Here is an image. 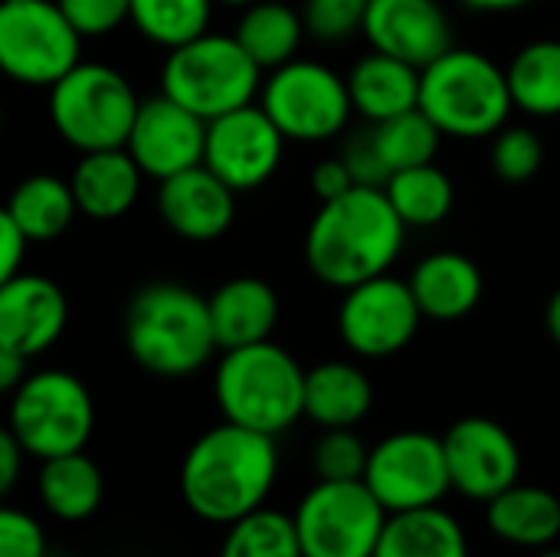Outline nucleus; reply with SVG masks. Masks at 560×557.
Wrapping results in <instances>:
<instances>
[{
  "label": "nucleus",
  "instance_id": "obj_1",
  "mask_svg": "<svg viewBox=\"0 0 560 557\" xmlns=\"http://www.w3.org/2000/svg\"><path fill=\"white\" fill-rule=\"evenodd\" d=\"M279 476L276 437L223 420L200 433L180 460V499L207 525L230 529L259 512Z\"/></svg>",
  "mask_w": 560,
  "mask_h": 557
},
{
  "label": "nucleus",
  "instance_id": "obj_2",
  "mask_svg": "<svg viewBox=\"0 0 560 557\" xmlns=\"http://www.w3.org/2000/svg\"><path fill=\"white\" fill-rule=\"evenodd\" d=\"M407 240V223L384 187H351L325 200L305 233V266L331 289H351L384 276Z\"/></svg>",
  "mask_w": 560,
  "mask_h": 557
},
{
  "label": "nucleus",
  "instance_id": "obj_3",
  "mask_svg": "<svg viewBox=\"0 0 560 557\" xmlns=\"http://www.w3.org/2000/svg\"><path fill=\"white\" fill-rule=\"evenodd\" d=\"M125 348L154 378H190L220 351L210 299L180 282H151L125 312Z\"/></svg>",
  "mask_w": 560,
  "mask_h": 557
},
{
  "label": "nucleus",
  "instance_id": "obj_4",
  "mask_svg": "<svg viewBox=\"0 0 560 557\" xmlns=\"http://www.w3.org/2000/svg\"><path fill=\"white\" fill-rule=\"evenodd\" d=\"M223 420L279 437L305 417V371L276 341L223 351L213 371Z\"/></svg>",
  "mask_w": 560,
  "mask_h": 557
},
{
  "label": "nucleus",
  "instance_id": "obj_5",
  "mask_svg": "<svg viewBox=\"0 0 560 557\" xmlns=\"http://www.w3.org/2000/svg\"><path fill=\"white\" fill-rule=\"evenodd\" d=\"M420 108L446 138L499 135L515 108L505 69L479 49L453 46L420 72Z\"/></svg>",
  "mask_w": 560,
  "mask_h": 557
},
{
  "label": "nucleus",
  "instance_id": "obj_6",
  "mask_svg": "<svg viewBox=\"0 0 560 557\" xmlns=\"http://www.w3.org/2000/svg\"><path fill=\"white\" fill-rule=\"evenodd\" d=\"M262 69L233 33H203L177 49H167L161 66V92L213 121L236 112L262 92Z\"/></svg>",
  "mask_w": 560,
  "mask_h": 557
},
{
  "label": "nucleus",
  "instance_id": "obj_7",
  "mask_svg": "<svg viewBox=\"0 0 560 557\" xmlns=\"http://www.w3.org/2000/svg\"><path fill=\"white\" fill-rule=\"evenodd\" d=\"M138 108L131 82L105 62H79L49 89V121L79 154L125 148Z\"/></svg>",
  "mask_w": 560,
  "mask_h": 557
},
{
  "label": "nucleus",
  "instance_id": "obj_8",
  "mask_svg": "<svg viewBox=\"0 0 560 557\" xmlns=\"http://www.w3.org/2000/svg\"><path fill=\"white\" fill-rule=\"evenodd\" d=\"M95 427V404L89 387L59 368L26 374L10 394L7 430L33 460H56L85 450Z\"/></svg>",
  "mask_w": 560,
  "mask_h": 557
},
{
  "label": "nucleus",
  "instance_id": "obj_9",
  "mask_svg": "<svg viewBox=\"0 0 560 557\" xmlns=\"http://www.w3.org/2000/svg\"><path fill=\"white\" fill-rule=\"evenodd\" d=\"M82 33L69 23L59 0L0 3V66L10 79L52 89L82 59Z\"/></svg>",
  "mask_w": 560,
  "mask_h": 557
},
{
  "label": "nucleus",
  "instance_id": "obj_10",
  "mask_svg": "<svg viewBox=\"0 0 560 557\" xmlns=\"http://www.w3.org/2000/svg\"><path fill=\"white\" fill-rule=\"evenodd\" d=\"M387 519L364 479L315 483L292 512L302 557H374Z\"/></svg>",
  "mask_w": 560,
  "mask_h": 557
},
{
  "label": "nucleus",
  "instance_id": "obj_11",
  "mask_svg": "<svg viewBox=\"0 0 560 557\" xmlns=\"http://www.w3.org/2000/svg\"><path fill=\"white\" fill-rule=\"evenodd\" d=\"M259 105L279 125L285 141H302V144L328 141L341 135V128L354 112L348 79L312 59H292L272 69L269 79L262 82Z\"/></svg>",
  "mask_w": 560,
  "mask_h": 557
},
{
  "label": "nucleus",
  "instance_id": "obj_12",
  "mask_svg": "<svg viewBox=\"0 0 560 557\" xmlns=\"http://www.w3.org/2000/svg\"><path fill=\"white\" fill-rule=\"evenodd\" d=\"M364 483L390 515L443 506L453 492L443 437L427 430H400L384 437L371 446Z\"/></svg>",
  "mask_w": 560,
  "mask_h": 557
},
{
  "label": "nucleus",
  "instance_id": "obj_13",
  "mask_svg": "<svg viewBox=\"0 0 560 557\" xmlns=\"http://www.w3.org/2000/svg\"><path fill=\"white\" fill-rule=\"evenodd\" d=\"M423 312L410 282L394 276H374L345 289L338 305V335L358 358H394L420 332Z\"/></svg>",
  "mask_w": 560,
  "mask_h": 557
},
{
  "label": "nucleus",
  "instance_id": "obj_14",
  "mask_svg": "<svg viewBox=\"0 0 560 557\" xmlns=\"http://www.w3.org/2000/svg\"><path fill=\"white\" fill-rule=\"evenodd\" d=\"M285 135L279 131V125L266 115L262 105L249 102L207 121L203 164L236 194H246L262 187L276 174Z\"/></svg>",
  "mask_w": 560,
  "mask_h": 557
},
{
  "label": "nucleus",
  "instance_id": "obj_15",
  "mask_svg": "<svg viewBox=\"0 0 560 557\" xmlns=\"http://www.w3.org/2000/svg\"><path fill=\"white\" fill-rule=\"evenodd\" d=\"M453 492L469 502H492L522 483V450L492 417H463L443 433Z\"/></svg>",
  "mask_w": 560,
  "mask_h": 557
},
{
  "label": "nucleus",
  "instance_id": "obj_16",
  "mask_svg": "<svg viewBox=\"0 0 560 557\" xmlns=\"http://www.w3.org/2000/svg\"><path fill=\"white\" fill-rule=\"evenodd\" d=\"M125 148L138 161L144 177L167 181L187 167L203 164L207 121L161 92L141 102Z\"/></svg>",
  "mask_w": 560,
  "mask_h": 557
},
{
  "label": "nucleus",
  "instance_id": "obj_17",
  "mask_svg": "<svg viewBox=\"0 0 560 557\" xmlns=\"http://www.w3.org/2000/svg\"><path fill=\"white\" fill-rule=\"evenodd\" d=\"M371 49L427 69L453 49V23L440 0H371L364 30Z\"/></svg>",
  "mask_w": 560,
  "mask_h": 557
},
{
  "label": "nucleus",
  "instance_id": "obj_18",
  "mask_svg": "<svg viewBox=\"0 0 560 557\" xmlns=\"http://www.w3.org/2000/svg\"><path fill=\"white\" fill-rule=\"evenodd\" d=\"M66 322L69 302L52 279L16 272L0 282V348L36 358L59 341Z\"/></svg>",
  "mask_w": 560,
  "mask_h": 557
},
{
  "label": "nucleus",
  "instance_id": "obj_19",
  "mask_svg": "<svg viewBox=\"0 0 560 557\" xmlns=\"http://www.w3.org/2000/svg\"><path fill=\"white\" fill-rule=\"evenodd\" d=\"M158 213L180 240L213 243L233 227L236 190L223 184L207 164H197L167 181H158Z\"/></svg>",
  "mask_w": 560,
  "mask_h": 557
},
{
  "label": "nucleus",
  "instance_id": "obj_20",
  "mask_svg": "<svg viewBox=\"0 0 560 557\" xmlns=\"http://www.w3.org/2000/svg\"><path fill=\"white\" fill-rule=\"evenodd\" d=\"M144 171L128 154V148L85 151L69 177L79 213L89 220H118L125 217L141 194Z\"/></svg>",
  "mask_w": 560,
  "mask_h": 557
},
{
  "label": "nucleus",
  "instance_id": "obj_21",
  "mask_svg": "<svg viewBox=\"0 0 560 557\" xmlns=\"http://www.w3.org/2000/svg\"><path fill=\"white\" fill-rule=\"evenodd\" d=\"M486 529L509 548L548 552L560 538V499L545 486L515 483L486 502Z\"/></svg>",
  "mask_w": 560,
  "mask_h": 557
},
{
  "label": "nucleus",
  "instance_id": "obj_22",
  "mask_svg": "<svg viewBox=\"0 0 560 557\" xmlns=\"http://www.w3.org/2000/svg\"><path fill=\"white\" fill-rule=\"evenodd\" d=\"M423 318L430 322H459L466 318L486 292L479 266L453 250L430 253L417 263L413 276L407 279Z\"/></svg>",
  "mask_w": 560,
  "mask_h": 557
},
{
  "label": "nucleus",
  "instance_id": "obj_23",
  "mask_svg": "<svg viewBox=\"0 0 560 557\" xmlns=\"http://www.w3.org/2000/svg\"><path fill=\"white\" fill-rule=\"evenodd\" d=\"M210 318L220 351L259 345L272 338L279 322V295L256 276H236L210 295Z\"/></svg>",
  "mask_w": 560,
  "mask_h": 557
},
{
  "label": "nucleus",
  "instance_id": "obj_24",
  "mask_svg": "<svg viewBox=\"0 0 560 557\" xmlns=\"http://www.w3.org/2000/svg\"><path fill=\"white\" fill-rule=\"evenodd\" d=\"M420 72L423 69L374 49L371 56L358 59L354 69L348 72V92L354 112L371 125H377L420 108Z\"/></svg>",
  "mask_w": 560,
  "mask_h": 557
},
{
  "label": "nucleus",
  "instance_id": "obj_25",
  "mask_svg": "<svg viewBox=\"0 0 560 557\" xmlns=\"http://www.w3.org/2000/svg\"><path fill=\"white\" fill-rule=\"evenodd\" d=\"M36 499L56 522H89L105 502V476L85 450L43 460L36 473Z\"/></svg>",
  "mask_w": 560,
  "mask_h": 557
},
{
  "label": "nucleus",
  "instance_id": "obj_26",
  "mask_svg": "<svg viewBox=\"0 0 560 557\" xmlns=\"http://www.w3.org/2000/svg\"><path fill=\"white\" fill-rule=\"evenodd\" d=\"M374 407L371 378L348 361H322L305 371V417L322 430L358 427Z\"/></svg>",
  "mask_w": 560,
  "mask_h": 557
},
{
  "label": "nucleus",
  "instance_id": "obj_27",
  "mask_svg": "<svg viewBox=\"0 0 560 557\" xmlns=\"http://www.w3.org/2000/svg\"><path fill=\"white\" fill-rule=\"evenodd\" d=\"M374 557H472L466 529L443 506L387 519Z\"/></svg>",
  "mask_w": 560,
  "mask_h": 557
},
{
  "label": "nucleus",
  "instance_id": "obj_28",
  "mask_svg": "<svg viewBox=\"0 0 560 557\" xmlns=\"http://www.w3.org/2000/svg\"><path fill=\"white\" fill-rule=\"evenodd\" d=\"M305 20L282 0H256L243 7V16L233 30L240 46L253 56L259 69H279L295 59L302 36H305Z\"/></svg>",
  "mask_w": 560,
  "mask_h": 557
},
{
  "label": "nucleus",
  "instance_id": "obj_29",
  "mask_svg": "<svg viewBox=\"0 0 560 557\" xmlns=\"http://www.w3.org/2000/svg\"><path fill=\"white\" fill-rule=\"evenodd\" d=\"M3 213L16 220V227L30 236V243L33 240L39 243V240H56L59 233H66L72 217L79 213V204H75L69 181L52 177V174H33L13 187Z\"/></svg>",
  "mask_w": 560,
  "mask_h": 557
},
{
  "label": "nucleus",
  "instance_id": "obj_30",
  "mask_svg": "<svg viewBox=\"0 0 560 557\" xmlns=\"http://www.w3.org/2000/svg\"><path fill=\"white\" fill-rule=\"evenodd\" d=\"M515 108L535 118L560 115V39H535L505 66Z\"/></svg>",
  "mask_w": 560,
  "mask_h": 557
},
{
  "label": "nucleus",
  "instance_id": "obj_31",
  "mask_svg": "<svg viewBox=\"0 0 560 557\" xmlns=\"http://www.w3.org/2000/svg\"><path fill=\"white\" fill-rule=\"evenodd\" d=\"M384 194L394 204V210L400 213V220L407 227H420V230L443 223L453 213V200H456V187H453L450 174L440 171L433 161L397 171L384 184Z\"/></svg>",
  "mask_w": 560,
  "mask_h": 557
},
{
  "label": "nucleus",
  "instance_id": "obj_32",
  "mask_svg": "<svg viewBox=\"0 0 560 557\" xmlns=\"http://www.w3.org/2000/svg\"><path fill=\"white\" fill-rule=\"evenodd\" d=\"M368 135H371V144L390 177L397 171L430 164L440 151V138H443V131L430 121V115L423 108L377 121Z\"/></svg>",
  "mask_w": 560,
  "mask_h": 557
},
{
  "label": "nucleus",
  "instance_id": "obj_33",
  "mask_svg": "<svg viewBox=\"0 0 560 557\" xmlns=\"http://www.w3.org/2000/svg\"><path fill=\"white\" fill-rule=\"evenodd\" d=\"M213 0H131L135 30L164 49H177L210 30Z\"/></svg>",
  "mask_w": 560,
  "mask_h": 557
},
{
  "label": "nucleus",
  "instance_id": "obj_34",
  "mask_svg": "<svg viewBox=\"0 0 560 557\" xmlns=\"http://www.w3.org/2000/svg\"><path fill=\"white\" fill-rule=\"evenodd\" d=\"M217 557H302L295 522L292 515L262 506L226 529Z\"/></svg>",
  "mask_w": 560,
  "mask_h": 557
},
{
  "label": "nucleus",
  "instance_id": "obj_35",
  "mask_svg": "<svg viewBox=\"0 0 560 557\" xmlns=\"http://www.w3.org/2000/svg\"><path fill=\"white\" fill-rule=\"evenodd\" d=\"M368 456L371 450L354 433V427L322 430V437L312 446L315 483H358L368 473Z\"/></svg>",
  "mask_w": 560,
  "mask_h": 557
},
{
  "label": "nucleus",
  "instance_id": "obj_36",
  "mask_svg": "<svg viewBox=\"0 0 560 557\" xmlns=\"http://www.w3.org/2000/svg\"><path fill=\"white\" fill-rule=\"evenodd\" d=\"M492 171L509 184H525L545 161V144L532 128H502L492 141Z\"/></svg>",
  "mask_w": 560,
  "mask_h": 557
},
{
  "label": "nucleus",
  "instance_id": "obj_37",
  "mask_svg": "<svg viewBox=\"0 0 560 557\" xmlns=\"http://www.w3.org/2000/svg\"><path fill=\"white\" fill-rule=\"evenodd\" d=\"M371 0H305L302 3V20L305 30L322 39V43H341L364 30Z\"/></svg>",
  "mask_w": 560,
  "mask_h": 557
},
{
  "label": "nucleus",
  "instance_id": "obj_38",
  "mask_svg": "<svg viewBox=\"0 0 560 557\" xmlns=\"http://www.w3.org/2000/svg\"><path fill=\"white\" fill-rule=\"evenodd\" d=\"M59 7L82 36H108L131 20V0H59Z\"/></svg>",
  "mask_w": 560,
  "mask_h": 557
},
{
  "label": "nucleus",
  "instance_id": "obj_39",
  "mask_svg": "<svg viewBox=\"0 0 560 557\" xmlns=\"http://www.w3.org/2000/svg\"><path fill=\"white\" fill-rule=\"evenodd\" d=\"M0 557H46V532L30 512L0 509Z\"/></svg>",
  "mask_w": 560,
  "mask_h": 557
},
{
  "label": "nucleus",
  "instance_id": "obj_40",
  "mask_svg": "<svg viewBox=\"0 0 560 557\" xmlns=\"http://www.w3.org/2000/svg\"><path fill=\"white\" fill-rule=\"evenodd\" d=\"M341 158L348 161V167H351V174H354V181L361 187H384L390 181L387 167L381 164V158H377V151L371 144V135H361V138L348 141Z\"/></svg>",
  "mask_w": 560,
  "mask_h": 557
},
{
  "label": "nucleus",
  "instance_id": "obj_41",
  "mask_svg": "<svg viewBox=\"0 0 560 557\" xmlns=\"http://www.w3.org/2000/svg\"><path fill=\"white\" fill-rule=\"evenodd\" d=\"M308 184H312V194L322 204L348 194L351 187H358V181H354V174H351V167H348L345 158H325V161H318L312 167V174H308Z\"/></svg>",
  "mask_w": 560,
  "mask_h": 557
},
{
  "label": "nucleus",
  "instance_id": "obj_42",
  "mask_svg": "<svg viewBox=\"0 0 560 557\" xmlns=\"http://www.w3.org/2000/svg\"><path fill=\"white\" fill-rule=\"evenodd\" d=\"M26 246H30V236L16 227V220L10 213L0 210V282L13 279L20 272Z\"/></svg>",
  "mask_w": 560,
  "mask_h": 557
},
{
  "label": "nucleus",
  "instance_id": "obj_43",
  "mask_svg": "<svg viewBox=\"0 0 560 557\" xmlns=\"http://www.w3.org/2000/svg\"><path fill=\"white\" fill-rule=\"evenodd\" d=\"M26 456H30V453L20 446V440H16L10 430H3V433H0V492H3V496H10L13 486L20 483V473H23Z\"/></svg>",
  "mask_w": 560,
  "mask_h": 557
},
{
  "label": "nucleus",
  "instance_id": "obj_44",
  "mask_svg": "<svg viewBox=\"0 0 560 557\" xmlns=\"http://www.w3.org/2000/svg\"><path fill=\"white\" fill-rule=\"evenodd\" d=\"M26 361H30V358L0 348V391L13 394V391L26 381Z\"/></svg>",
  "mask_w": 560,
  "mask_h": 557
},
{
  "label": "nucleus",
  "instance_id": "obj_45",
  "mask_svg": "<svg viewBox=\"0 0 560 557\" xmlns=\"http://www.w3.org/2000/svg\"><path fill=\"white\" fill-rule=\"evenodd\" d=\"M459 3H466L469 10H479V13H509V10L528 7L532 0H459Z\"/></svg>",
  "mask_w": 560,
  "mask_h": 557
},
{
  "label": "nucleus",
  "instance_id": "obj_46",
  "mask_svg": "<svg viewBox=\"0 0 560 557\" xmlns=\"http://www.w3.org/2000/svg\"><path fill=\"white\" fill-rule=\"evenodd\" d=\"M545 325H548V335L560 345V289L548 299V309H545Z\"/></svg>",
  "mask_w": 560,
  "mask_h": 557
},
{
  "label": "nucleus",
  "instance_id": "obj_47",
  "mask_svg": "<svg viewBox=\"0 0 560 557\" xmlns=\"http://www.w3.org/2000/svg\"><path fill=\"white\" fill-rule=\"evenodd\" d=\"M213 3H223V7H249L256 0H213Z\"/></svg>",
  "mask_w": 560,
  "mask_h": 557
},
{
  "label": "nucleus",
  "instance_id": "obj_48",
  "mask_svg": "<svg viewBox=\"0 0 560 557\" xmlns=\"http://www.w3.org/2000/svg\"><path fill=\"white\" fill-rule=\"evenodd\" d=\"M538 557H560V548H548V552H541Z\"/></svg>",
  "mask_w": 560,
  "mask_h": 557
}]
</instances>
